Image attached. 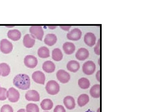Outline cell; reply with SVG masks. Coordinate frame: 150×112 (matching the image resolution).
I'll return each instance as SVG.
<instances>
[{"label":"cell","instance_id":"4dcf8cb0","mask_svg":"<svg viewBox=\"0 0 150 112\" xmlns=\"http://www.w3.org/2000/svg\"><path fill=\"white\" fill-rule=\"evenodd\" d=\"M100 40H98L96 46L94 48V52L96 55H99L100 54Z\"/></svg>","mask_w":150,"mask_h":112},{"label":"cell","instance_id":"9a60e30c","mask_svg":"<svg viewBox=\"0 0 150 112\" xmlns=\"http://www.w3.org/2000/svg\"><path fill=\"white\" fill-rule=\"evenodd\" d=\"M64 103L65 107L68 110H72L76 106L75 99L71 96H67L64 99Z\"/></svg>","mask_w":150,"mask_h":112},{"label":"cell","instance_id":"52a82bcc","mask_svg":"<svg viewBox=\"0 0 150 112\" xmlns=\"http://www.w3.org/2000/svg\"><path fill=\"white\" fill-rule=\"evenodd\" d=\"M57 79L62 83H66L69 82L71 76L69 73L65 71L64 70H59L56 73Z\"/></svg>","mask_w":150,"mask_h":112},{"label":"cell","instance_id":"d590c367","mask_svg":"<svg viewBox=\"0 0 150 112\" xmlns=\"http://www.w3.org/2000/svg\"><path fill=\"white\" fill-rule=\"evenodd\" d=\"M48 27H49V28H50V29H55V28L56 27V26H48Z\"/></svg>","mask_w":150,"mask_h":112},{"label":"cell","instance_id":"3957f363","mask_svg":"<svg viewBox=\"0 0 150 112\" xmlns=\"http://www.w3.org/2000/svg\"><path fill=\"white\" fill-rule=\"evenodd\" d=\"M29 31L31 35L35 39L40 41L42 40L44 35V31L41 26L33 25L31 26L30 28Z\"/></svg>","mask_w":150,"mask_h":112},{"label":"cell","instance_id":"d6a6232c","mask_svg":"<svg viewBox=\"0 0 150 112\" xmlns=\"http://www.w3.org/2000/svg\"><path fill=\"white\" fill-rule=\"evenodd\" d=\"M96 77L97 80H98L99 82L101 81V71H98L96 73Z\"/></svg>","mask_w":150,"mask_h":112},{"label":"cell","instance_id":"8d00e7d4","mask_svg":"<svg viewBox=\"0 0 150 112\" xmlns=\"http://www.w3.org/2000/svg\"><path fill=\"white\" fill-rule=\"evenodd\" d=\"M101 112V108H98V110L97 112Z\"/></svg>","mask_w":150,"mask_h":112},{"label":"cell","instance_id":"ffe728a7","mask_svg":"<svg viewBox=\"0 0 150 112\" xmlns=\"http://www.w3.org/2000/svg\"><path fill=\"white\" fill-rule=\"evenodd\" d=\"M91 96L94 98H100L101 95V87L99 84H96L91 87L90 91Z\"/></svg>","mask_w":150,"mask_h":112},{"label":"cell","instance_id":"30bf717a","mask_svg":"<svg viewBox=\"0 0 150 112\" xmlns=\"http://www.w3.org/2000/svg\"><path fill=\"white\" fill-rule=\"evenodd\" d=\"M32 79L35 83L44 85L46 80L45 74L42 71H35L32 75Z\"/></svg>","mask_w":150,"mask_h":112},{"label":"cell","instance_id":"e0dca14e","mask_svg":"<svg viewBox=\"0 0 150 112\" xmlns=\"http://www.w3.org/2000/svg\"><path fill=\"white\" fill-rule=\"evenodd\" d=\"M7 35L9 39L14 41L19 40L21 37V32L16 29L9 30Z\"/></svg>","mask_w":150,"mask_h":112},{"label":"cell","instance_id":"836d02e7","mask_svg":"<svg viewBox=\"0 0 150 112\" xmlns=\"http://www.w3.org/2000/svg\"><path fill=\"white\" fill-rule=\"evenodd\" d=\"M60 27L63 29V30H66V31H69L70 28H71V25H61Z\"/></svg>","mask_w":150,"mask_h":112},{"label":"cell","instance_id":"f1b7e54d","mask_svg":"<svg viewBox=\"0 0 150 112\" xmlns=\"http://www.w3.org/2000/svg\"><path fill=\"white\" fill-rule=\"evenodd\" d=\"M7 98V90L5 88L0 87V101H5Z\"/></svg>","mask_w":150,"mask_h":112},{"label":"cell","instance_id":"cb8c5ba5","mask_svg":"<svg viewBox=\"0 0 150 112\" xmlns=\"http://www.w3.org/2000/svg\"><path fill=\"white\" fill-rule=\"evenodd\" d=\"M52 58L54 61L59 62L63 58V54L62 50L59 48H55L52 52Z\"/></svg>","mask_w":150,"mask_h":112},{"label":"cell","instance_id":"4fadbf2b","mask_svg":"<svg viewBox=\"0 0 150 112\" xmlns=\"http://www.w3.org/2000/svg\"><path fill=\"white\" fill-rule=\"evenodd\" d=\"M96 42L95 35L92 32H87L84 36L85 43L89 47L94 46Z\"/></svg>","mask_w":150,"mask_h":112},{"label":"cell","instance_id":"4316f807","mask_svg":"<svg viewBox=\"0 0 150 112\" xmlns=\"http://www.w3.org/2000/svg\"><path fill=\"white\" fill-rule=\"evenodd\" d=\"M79 86L82 89H86L89 88L90 82L89 80L86 78H81L78 80Z\"/></svg>","mask_w":150,"mask_h":112},{"label":"cell","instance_id":"f35d334b","mask_svg":"<svg viewBox=\"0 0 150 112\" xmlns=\"http://www.w3.org/2000/svg\"></svg>","mask_w":150,"mask_h":112},{"label":"cell","instance_id":"7c38bea8","mask_svg":"<svg viewBox=\"0 0 150 112\" xmlns=\"http://www.w3.org/2000/svg\"><path fill=\"white\" fill-rule=\"evenodd\" d=\"M89 56V52L85 48H80L76 54V58L80 61L85 60Z\"/></svg>","mask_w":150,"mask_h":112},{"label":"cell","instance_id":"ac0fdd59","mask_svg":"<svg viewBox=\"0 0 150 112\" xmlns=\"http://www.w3.org/2000/svg\"><path fill=\"white\" fill-rule=\"evenodd\" d=\"M63 48L65 53L69 55L72 54L76 50L74 44L70 42H66L64 43Z\"/></svg>","mask_w":150,"mask_h":112},{"label":"cell","instance_id":"d6986e66","mask_svg":"<svg viewBox=\"0 0 150 112\" xmlns=\"http://www.w3.org/2000/svg\"><path fill=\"white\" fill-rule=\"evenodd\" d=\"M57 41V37L55 34H48L46 35L44 39V43L49 46H54Z\"/></svg>","mask_w":150,"mask_h":112},{"label":"cell","instance_id":"603a6c76","mask_svg":"<svg viewBox=\"0 0 150 112\" xmlns=\"http://www.w3.org/2000/svg\"><path fill=\"white\" fill-rule=\"evenodd\" d=\"M54 103L50 99H45L40 103L41 108L44 111H49L53 108Z\"/></svg>","mask_w":150,"mask_h":112},{"label":"cell","instance_id":"f546056e","mask_svg":"<svg viewBox=\"0 0 150 112\" xmlns=\"http://www.w3.org/2000/svg\"><path fill=\"white\" fill-rule=\"evenodd\" d=\"M1 112H13V109L9 105L6 104L1 107Z\"/></svg>","mask_w":150,"mask_h":112},{"label":"cell","instance_id":"e575fe53","mask_svg":"<svg viewBox=\"0 0 150 112\" xmlns=\"http://www.w3.org/2000/svg\"><path fill=\"white\" fill-rule=\"evenodd\" d=\"M17 112H26V111L24 109H21L19 110Z\"/></svg>","mask_w":150,"mask_h":112},{"label":"cell","instance_id":"277c9868","mask_svg":"<svg viewBox=\"0 0 150 112\" xmlns=\"http://www.w3.org/2000/svg\"><path fill=\"white\" fill-rule=\"evenodd\" d=\"M13 45L7 39H3L0 42V50L3 53L8 54L12 52Z\"/></svg>","mask_w":150,"mask_h":112},{"label":"cell","instance_id":"44dd1931","mask_svg":"<svg viewBox=\"0 0 150 112\" xmlns=\"http://www.w3.org/2000/svg\"><path fill=\"white\" fill-rule=\"evenodd\" d=\"M80 64L79 62L75 60H71L67 64V67L68 70L71 72H77L80 68Z\"/></svg>","mask_w":150,"mask_h":112},{"label":"cell","instance_id":"8992f818","mask_svg":"<svg viewBox=\"0 0 150 112\" xmlns=\"http://www.w3.org/2000/svg\"><path fill=\"white\" fill-rule=\"evenodd\" d=\"M19 92L15 88L11 87L7 91V98L9 101L11 103H16L20 99Z\"/></svg>","mask_w":150,"mask_h":112},{"label":"cell","instance_id":"7402d4cb","mask_svg":"<svg viewBox=\"0 0 150 112\" xmlns=\"http://www.w3.org/2000/svg\"><path fill=\"white\" fill-rule=\"evenodd\" d=\"M11 72L10 67L6 63L0 64V75L5 77L8 76Z\"/></svg>","mask_w":150,"mask_h":112},{"label":"cell","instance_id":"484cf974","mask_svg":"<svg viewBox=\"0 0 150 112\" xmlns=\"http://www.w3.org/2000/svg\"><path fill=\"white\" fill-rule=\"evenodd\" d=\"M38 54L40 58H46L50 56V52L47 47H41L38 49Z\"/></svg>","mask_w":150,"mask_h":112},{"label":"cell","instance_id":"7a4b0ae2","mask_svg":"<svg viewBox=\"0 0 150 112\" xmlns=\"http://www.w3.org/2000/svg\"><path fill=\"white\" fill-rule=\"evenodd\" d=\"M60 85L54 80H50L47 82L46 86V90L48 94L51 95H56L60 91Z\"/></svg>","mask_w":150,"mask_h":112},{"label":"cell","instance_id":"83f0119b","mask_svg":"<svg viewBox=\"0 0 150 112\" xmlns=\"http://www.w3.org/2000/svg\"><path fill=\"white\" fill-rule=\"evenodd\" d=\"M26 112H39V108L36 104L30 103L26 106Z\"/></svg>","mask_w":150,"mask_h":112},{"label":"cell","instance_id":"8fae6325","mask_svg":"<svg viewBox=\"0 0 150 112\" xmlns=\"http://www.w3.org/2000/svg\"><path fill=\"white\" fill-rule=\"evenodd\" d=\"M82 32L79 28H74L67 34V37L69 40L73 41H77L81 39Z\"/></svg>","mask_w":150,"mask_h":112},{"label":"cell","instance_id":"2e32d148","mask_svg":"<svg viewBox=\"0 0 150 112\" xmlns=\"http://www.w3.org/2000/svg\"><path fill=\"white\" fill-rule=\"evenodd\" d=\"M42 69L46 73H53L56 69V66L54 63L51 61H47L43 63Z\"/></svg>","mask_w":150,"mask_h":112},{"label":"cell","instance_id":"5b68a950","mask_svg":"<svg viewBox=\"0 0 150 112\" xmlns=\"http://www.w3.org/2000/svg\"><path fill=\"white\" fill-rule=\"evenodd\" d=\"M84 73L87 75L93 74L96 71V64L93 62L88 61L83 64L82 67Z\"/></svg>","mask_w":150,"mask_h":112},{"label":"cell","instance_id":"6da1fadb","mask_svg":"<svg viewBox=\"0 0 150 112\" xmlns=\"http://www.w3.org/2000/svg\"><path fill=\"white\" fill-rule=\"evenodd\" d=\"M14 85L22 90H27L30 87V80L29 76L25 74H19L14 78Z\"/></svg>","mask_w":150,"mask_h":112},{"label":"cell","instance_id":"74e56055","mask_svg":"<svg viewBox=\"0 0 150 112\" xmlns=\"http://www.w3.org/2000/svg\"><path fill=\"white\" fill-rule=\"evenodd\" d=\"M86 112H93L91 111V110H88V111H86Z\"/></svg>","mask_w":150,"mask_h":112},{"label":"cell","instance_id":"9c48e42d","mask_svg":"<svg viewBox=\"0 0 150 112\" xmlns=\"http://www.w3.org/2000/svg\"><path fill=\"white\" fill-rule=\"evenodd\" d=\"M25 98L29 102H38L40 101L39 93L35 90H29L25 93Z\"/></svg>","mask_w":150,"mask_h":112},{"label":"cell","instance_id":"ba28073f","mask_svg":"<svg viewBox=\"0 0 150 112\" xmlns=\"http://www.w3.org/2000/svg\"><path fill=\"white\" fill-rule=\"evenodd\" d=\"M24 64L29 68H34L37 66L38 61L35 57L33 55H27L25 57Z\"/></svg>","mask_w":150,"mask_h":112},{"label":"cell","instance_id":"5bb4252c","mask_svg":"<svg viewBox=\"0 0 150 112\" xmlns=\"http://www.w3.org/2000/svg\"><path fill=\"white\" fill-rule=\"evenodd\" d=\"M35 38L31 35L26 34L25 35L23 40V45L27 48H32L35 45Z\"/></svg>","mask_w":150,"mask_h":112},{"label":"cell","instance_id":"d4e9b609","mask_svg":"<svg viewBox=\"0 0 150 112\" xmlns=\"http://www.w3.org/2000/svg\"><path fill=\"white\" fill-rule=\"evenodd\" d=\"M89 102V97L86 94H82L79 96L78 99V105L80 107H83L86 106Z\"/></svg>","mask_w":150,"mask_h":112},{"label":"cell","instance_id":"1f68e13d","mask_svg":"<svg viewBox=\"0 0 150 112\" xmlns=\"http://www.w3.org/2000/svg\"><path fill=\"white\" fill-rule=\"evenodd\" d=\"M54 112H66V111L63 106L57 105L54 108Z\"/></svg>","mask_w":150,"mask_h":112}]
</instances>
